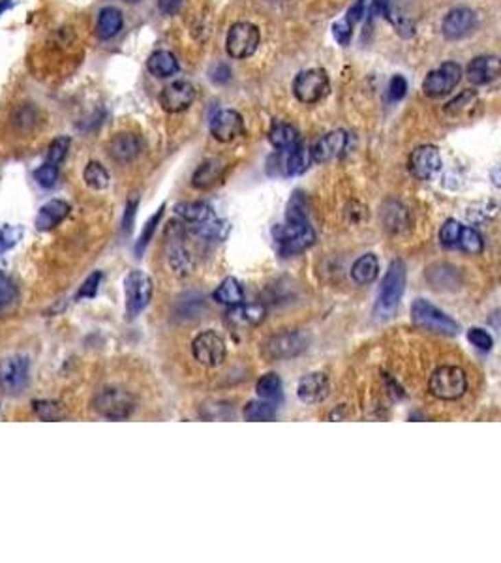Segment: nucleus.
<instances>
[{
  "label": "nucleus",
  "mask_w": 501,
  "mask_h": 563,
  "mask_svg": "<svg viewBox=\"0 0 501 563\" xmlns=\"http://www.w3.org/2000/svg\"><path fill=\"white\" fill-rule=\"evenodd\" d=\"M332 34L336 38V42L340 45H347L351 42V36H353V25L347 21V19H342L338 21L334 27H332Z\"/></svg>",
  "instance_id": "49"
},
{
  "label": "nucleus",
  "mask_w": 501,
  "mask_h": 563,
  "mask_svg": "<svg viewBox=\"0 0 501 563\" xmlns=\"http://www.w3.org/2000/svg\"><path fill=\"white\" fill-rule=\"evenodd\" d=\"M124 25L120 10L113 6L104 8L98 15V23H96V36L100 40H111L119 34L120 28Z\"/></svg>",
  "instance_id": "23"
},
{
  "label": "nucleus",
  "mask_w": 501,
  "mask_h": 563,
  "mask_svg": "<svg viewBox=\"0 0 501 563\" xmlns=\"http://www.w3.org/2000/svg\"><path fill=\"white\" fill-rule=\"evenodd\" d=\"M408 92V81L402 78V76H395L391 79V84H388V96L393 102H398L402 100Z\"/></svg>",
  "instance_id": "50"
},
{
  "label": "nucleus",
  "mask_w": 501,
  "mask_h": 563,
  "mask_svg": "<svg viewBox=\"0 0 501 563\" xmlns=\"http://www.w3.org/2000/svg\"><path fill=\"white\" fill-rule=\"evenodd\" d=\"M171 267L177 271L178 275H190L191 268H194V261H191L190 253L186 252L184 248H175L170 255Z\"/></svg>",
  "instance_id": "43"
},
{
  "label": "nucleus",
  "mask_w": 501,
  "mask_h": 563,
  "mask_svg": "<svg viewBox=\"0 0 501 563\" xmlns=\"http://www.w3.org/2000/svg\"><path fill=\"white\" fill-rule=\"evenodd\" d=\"M107 148H109V156L113 158L115 162L128 163L139 156L143 148V141L139 135L124 132V134L115 135L113 139L109 141Z\"/></svg>",
  "instance_id": "18"
},
{
  "label": "nucleus",
  "mask_w": 501,
  "mask_h": 563,
  "mask_svg": "<svg viewBox=\"0 0 501 563\" xmlns=\"http://www.w3.org/2000/svg\"><path fill=\"white\" fill-rule=\"evenodd\" d=\"M83 179H85L86 186H91L92 190H104L109 184V173L100 162L86 163L85 171H83Z\"/></svg>",
  "instance_id": "34"
},
{
  "label": "nucleus",
  "mask_w": 501,
  "mask_h": 563,
  "mask_svg": "<svg viewBox=\"0 0 501 563\" xmlns=\"http://www.w3.org/2000/svg\"><path fill=\"white\" fill-rule=\"evenodd\" d=\"M406 265L404 261L396 260L388 265V271L382 282V289L375 301L374 317L377 321H385L395 314L398 304L402 301L404 291H406Z\"/></svg>",
  "instance_id": "1"
},
{
  "label": "nucleus",
  "mask_w": 501,
  "mask_h": 563,
  "mask_svg": "<svg viewBox=\"0 0 501 563\" xmlns=\"http://www.w3.org/2000/svg\"><path fill=\"white\" fill-rule=\"evenodd\" d=\"M456 248H460V250H464L467 253H480L482 248H485V242H482V237H480L477 229L464 225L462 233H460L458 242H456Z\"/></svg>",
  "instance_id": "37"
},
{
  "label": "nucleus",
  "mask_w": 501,
  "mask_h": 563,
  "mask_svg": "<svg viewBox=\"0 0 501 563\" xmlns=\"http://www.w3.org/2000/svg\"><path fill=\"white\" fill-rule=\"evenodd\" d=\"M34 411L45 421H57L62 417V409L55 402H34Z\"/></svg>",
  "instance_id": "47"
},
{
  "label": "nucleus",
  "mask_w": 501,
  "mask_h": 563,
  "mask_svg": "<svg viewBox=\"0 0 501 563\" xmlns=\"http://www.w3.org/2000/svg\"><path fill=\"white\" fill-rule=\"evenodd\" d=\"M135 211H137V201H135V199L128 201L126 211H124V218H122V233H124V235H128V233L132 231V227H134Z\"/></svg>",
  "instance_id": "51"
},
{
  "label": "nucleus",
  "mask_w": 501,
  "mask_h": 563,
  "mask_svg": "<svg viewBox=\"0 0 501 563\" xmlns=\"http://www.w3.org/2000/svg\"><path fill=\"white\" fill-rule=\"evenodd\" d=\"M68 214H70V205L66 203L64 199H51L38 211L36 227L40 231H49L53 227H57Z\"/></svg>",
  "instance_id": "21"
},
{
  "label": "nucleus",
  "mask_w": 501,
  "mask_h": 563,
  "mask_svg": "<svg viewBox=\"0 0 501 563\" xmlns=\"http://www.w3.org/2000/svg\"><path fill=\"white\" fill-rule=\"evenodd\" d=\"M296 394H299V400L304 402V404L323 402L329 396V380H327V376L321 372L304 376L303 380L299 381Z\"/></svg>",
  "instance_id": "20"
},
{
  "label": "nucleus",
  "mask_w": 501,
  "mask_h": 563,
  "mask_svg": "<svg viewBox=\"0 0 501 563\" xmlns=\"http://www.w3.org/2000/svg\"><path fill=\"white\" fill-rule=\"evenodd\" d=\"M231 79V70L226 64H216V68L211 71V81L216 84H224Z\"/></svg>",
  "instance_id": "53"
},
{
  "label": "nucleus",
  "mask_w": 501,
  "mask_h": 563,
  "mask_svg": "<svg viewBox=\"0 0 501 563\" xmlns=\"http://www.w3.org/2000/svg\"><path fill=\"white\" fill-rule=\"evenodd\" d=\"M196 233L201 235L203 239L224 240L227 237V233H229V225H227L226 222H222V220L214 218V216H212V218L205 220V222H201V224L196 225Z\"/></svg>",
  "instance_id": "33"
},
{
  "label": "nucleus",
  "mask_w": 501,
  "mask_h": 563,
  "mask_svg": "<svg viewBox=\"0 0 501 563\" xmlns=\"http://www.w3.org/2000/svg\"><path fill=\"white\" fill-rule=\"evenodd\" d=\"M183 6V0H158V8L163 15H175Z\"/></svg>",
  "instance_id": "54"
},
{
  "label": "nucleus",
  "mask_w": 501,
  "mask_h": 563,
  "mask_svg": "<svg viewBox=\"0 0 501 563\" xmlns=\"http://www.w3.org/2000/svg\"><path fill=\"white\" fill-rule=\"evenodd\" d=\"M34 181L42 188H53L58 181V165L45 162L34 171Z\"/></svg>",
  "instance_id": "41"
},
{
  "label": "nucleus",
  "mask_w": 501,
  "mask_h": 563,
  "mask_svg": "<svg viewBox=\"0 0 501 563\" xmlns=\"http://www.w3.org/2000/svg\"><path fill=\"white\" fill-rule=\"evenodd\" d=\"M306 349V338L301 332H282L272 336L265 345V352L270 359H291Z\"/></svg>",
  "instance_id": "16"
},
{
  "label": "nucleus",
  "mask_w": 501,
  "mask_h": 563,
  "mask_svg": "<svg viewBox=\"0 0 501 563\" xmlns=\"http://www.w3.org/2000/svg\"><path fill=\"white\" fill-rule=\"evenodd\" d=\"M255 391H257L261 400H280L282 398V380L276 374H267V376H263L261 380L257 381Z\"/></svg>",
  "instance_id": "32"
},
{
  "label": "nucleus",
  "mask_w": 501,
  "mask_h": 563,
  "mask_svg": "<svg viewBox=\"0 0 501 563\" xmlns=\"http://www.w3.org/2000/svg\"><path fill=\"white\" fill-rule=\"evenodd\" d=\"M70 137H66V135H60V137H55L51 141L49 148H47V162L55 163V165L62 162L70 150Z\"/></svg>",
  "instance_id": "40"
},
{
  "label": "nucleus",
  "mask_w": 501,
  "mask_h": 563,
  "mask_svg": "<svg viewBox=\"0 0 501 563\" xmlns=\"http://www.w3.org/2000/svg\"><path fill=\"white\" fill-rule=\"evenodd\" d=\"M224 171H226V163L222 162L220 158H209L196 169V173L191 176V184L198 190H207V188H211V186L218 183L222 175H224Z\"/></svg>",
  "instance_id": "22"
},
{
  "label": "nucleus",
  "mask_w": 501,
  "mask_h": 563,
  "mask_svg": "<svg viewBox=\"0 0 501 563\" xmlns=\"http://www.w3.org/2000/svg\"><path fill=\"white\" fill-rule=\"evenodd\" d=\"M272 237L283 255L304 252L316 242V231L308 222H288L286 225H276L272 229Z\"/></svg>",
  "instance_id": "2"
},
{
  "label": "nucleus",
  "mask_w": 501,
  "mask_h": 563,
  "mask_svg": "<svg viewBox=\"0 0 501 563\" xmlns=\"http://www.w3.org/2000/svg\"><path fill=\"white\" fill-rule=\"evenodd\" d=\"M191 353L199 365L214 368V366L222 365L226 359V342L214 331H203L194 338Z\"/></svg>",
  "instance_id": "10"
},
{
  "label": "nucleus",
  "mask_w": 501,
  "mask_h": 563,
  "mask_svg": "<svg viewBox=\"0 0 501 563\" xmlns=\"http://www.w3.org/2000/svg\"><path fill=\"white\" fill-rule=\"evenodd\" d=\"M411 319L417 327H421L424 331L436 332V334H447V336H454L458 332V323L447 316L445 312L436 308L424 299H417L411 304Z\"/></svg>",
  "instance_id": "3"
},
{
  "label": "nucleus",
  "mask_w": 501,
  "mask_h": 563,
  "mask_svg": "<svg viewBox=\"0 0 501 563\" xmlns=\"http://www.w3.org/2000/svg\"><path fill=\"white\" fill-rule=\"evenodd\" d=\"M388 12H391V2H388V0H374V4H372V14L387 19Z\"/></svg>",
  "instance_id": "55"
},
{
  "label": "nucleus",
  "mask_w": 501,
  "mask_h": 563,
  "mask_svg": "<svg viewBox=\"0 0 501 563\" xmlns=\"http://www.w3.org/2000/svg\"><path fill=\"white\" fill-rule=\"evenodd\" d=\"M439 169H441V156L434 145H423L411 152L410 171L419 181H430L432 176L438 175Z\"/></svg>",
  "instance_id": "14"
},
{
  "label": "nucleus",
  "mask_w": 501,
  "mask_h": 563,
  "mask_svg": "<svg viewBox=\"0 0 501 563\" xmlns=\"http://www.w3.org/2000/svg\"><path fill=\"white\" fill-rule=\"evenodd\" d=\"M8 8H12V0H0V15L4 14Z\"/></svg>",
  "instance_id": "56"
},
{
  "label": "nucleus",
  "mask_w": 501,
  "mask_h": 563,
  "mask_svg": "<svg viewBox=\"0 0 501 563\" xmlns=\"http://www.w3.org/2000/svg\"><path fill=\"white\" fill-rule=\"evenodd\" d=\"M377 275H380V261H377L374 253L360 255L351 267V278L360 286L372 284L377 278Z\"/></svg>",
  "instance_id": "27"
},
{
  "label": "nucleus",
  "mask_w": 501,
  "mask_h": 563,
  "mask_svg": "<svg viewBox=\"0 0 501 563\" xmlns=\"http://www.w3.org/2000/svg\"><path fill=\"white\" fill-rule=\"evenodd\" d=\"M147 68L156 78H171L178 71V60L171 51H156L148 56Z\"/></svg>",
  "instance_id": "25"
},
{
  "label": "nucleus",
  "mask_w": 501,
  "mask_h": 563,
  "mask_svg": "<svg viewBox=\"0 0 501 563\" xmlns=\"http://www.w3.org/2000/svg\"><path fill=\"white\" fill-rule=\"evenodd\" d=\"M268 141L270 145L276 148V150H290L295 145L301 143V135L296 132L295 128L291 124H286V122H275L270 130H268Z\"/></svg>",
  "instance_id": "24"
},
{
  "label": "nucleus",
  "mask_w": 501,
  "mask_h": 563,
  "mask_svg": "<svg viewBox=\"0 0 501 563\" xmlns=\"http://www.w3.org/2000/svg\"><path fill=\"white\" fill-rule=\"evenodd\" d=\"M312 163V150L306 145H295L293 148H290V154L286 158L283 162V168H286V175L295 176V175H303L306 169L310 168Z\"/></svg>",
  "instance_id": "29"
},
{
  "label": "nucleus",
  "mask_w": 501,
  "mask_h": 563,
  "mask_svg": "<svg viewBox=\"0 0 501 563\" xmlns=\"http://www.w3.org/2000/svg\"><path fill=\"white\" fill-rule=\"evenodd\" d=\"M428 389L439 400H456L467 391L466 372L458 366H441L430 376Z\"/></svg>",
  "instance_id": "4"
},
{
  "label": "nucleus",
  "mask_w": 501,
  "mask_h": 563,
  "mask_svg": "<svg viewBox=\"0 0 501 563\" xmlns=\"http://www.w3.org/2000/svg\"><path fill=\"white\" fill-rule=\"evenodd\" d=\"M462 79V68L456 62H443L432 70L423 81V91L428 98H441L451 94Z\"/></svg>",
  "instance_id": "8"
},
{
  "label": "nucleus",
  "mask_w": 501,
  "mask_h": 563,
  "mask_svg": "<svg viewBox=\"0 0 501 563\" xmlns=\"http://www.w3.org/2000/svg\"><path fill=\"white\" fill-rule=\"evenodd\" d=\"M462 227H464V225L460 224V222H456V220H447L443 224V227H441V231H439V240H441V244L449 248H456V242H458L460 239Z\"/></svg>",
  "instance_id": "42"
},
{
  "label": "nucleus",
  "mask_w": 501,
  "mask_h": 563,
  "mask_svg": "<svg viewBox=\"0 0 501 563\" xmlns=\"http://www.w3.org/2000/svg\"><path fill=\"white\" fill-rule=\"evenodd\" d=\"M23 229L19 225H4L0 227V253L14 248L21 239Z\"/></svg>",
  "instance_id": "44"
},
{
  "label": "nucleus",
  "mask_w": 501,
  "mask_h": 563,
  "mask_svg": "<svg viewBox=\"0 0 501 563\" xmlns=\"http://www.w3.org/2000/svg\"><path fill=\"white\" fill-rule=\"evenodd\" d=\"M265 308L259 306V304H237L233 306V310H229V321L239 327H255L259 325L265 319Z\"/></svg>",
  "instance_id": "26"
},
{
  "label": "nucleus",
  "mask_w": 501,
  "mask_h": 563,
  "mask_svg": "<svg viewBox=\"0 0 501 563\" xmlns=\"http://www.w3.org/2000/svg\"><path fill=\"white\" fill-rule=\"evenodd\" d=\"M100 282H102V273H92V275L83 282V286L79 288L78 295L75 297H78V299H92V297L98 293Z\"/></svg>",
  "instance_id": "48"
},
{
  "label": "nucleus",
  "mask_w": 501,
  "mask_h": 563,
  "mask_svg": "<svg viewBox=\"0 0 501 563\" xmlns=\"http://www.w3.org/2000/svg\"><path fill=\"white\" fill-rule=\"evenodd\" d=\"M275 415V404L268 400H254L244 408V417L248 421H270Z\"/></svg>",
  "instance_id": "35"
},
{
  "label": "nucleus",
  "mask_w": 501,
  "mask_h": 563,
  "mask_svg": "<svg viewBox=\"0 0 501 563\" xmlns=\"http://www.w3.org/2000/svg\"><path fill=\"white\" fill-rule=\"evenodd\" d=\"M288 222H308V201L303 192H295L288 203Z\"/></svg>",
  "instance_id": "36"
},
{
  "label": "nucleus",
  "mask_w": 501,
  "mask_h": 563,
  "mask_svg": "<svg viewBox=\"0 0 501 563\" xmlns=\"http://www.w3.org/2000/svg\"><path fill=\"white\" fill-rule=\"evenodd\" d=\"M30 360L25 355H15L0 366V389L8 394L21 393L29 383Z\"/></svg>",
  "instance_id": "11"
},
{
  "label": "nucleus",
  "mask_w": 501,
  "mask_h": 563,
  "mask_svg": "<svg viewBox=\"0 0 501 563\" xmlns=\"http://www.w3.org/2000/svg\"><path fill=\"white\" fill-rule=\"evenodd\" d=\"M383 220H385V227L388 231L400 233L410 224V214H408V209L398 201H388L383 209Z\"/></svg>",
  "instance_id": "30"
},
{
  "label": "nucleus",
  "mask_w": 501,
  "mask_h": 563,
  "mask_svg": "<svg viewBox=\"0 0 501 563\" xmlns=\"http://www.w3.org/2000/svg\"><path fill=\"white\" fill-rule=\"evenodd\" d=\"M94 409L106 419L120 421L134 413L135 402L132 394L122 389H104L94 398Z\"/></svg>",
  "instance_id": "7"
},
{
  "label": "nucleus",
  "mask_w": 501,
  "mask_h": 563,
  "mask_svg": "<svg viewBox=\"0 0 501 563\" xmlns=\"http://www.w3.org/2000/svg\"><path fill=\"white\" fill-rule=\"evenodd\" d=\"M467 79L473 84H488L500 76V58L496 55L475 56L471 62L467 64Z\"/></svg>",
  "instance_id": "19"
},
{
  "label": "nucleus",
  "mask_w": 501,
  "mask_h": 563,
  "mask_svg": "<svg viewBox=\"0 0 501 563\" xmlns=\"http://www.w3.org/2000/svg\"><path fill=\"white\" fill-rule=\"evenodd\" d=\"M124 297L128 316L141 314L152 299V280L141 271H132L124 280Z\"/></svg>",
  "instance_id": "9"
},
{
  "label": "nucleus",
  "mask_w": 501,
  "mask_h": 563,
  "mask_svg": "<svg viewBox=\"0 0 501 563\" xmlns=\"http://www.w3.org/2000/svg\"><path fill=\"white\" fill-rule=\"evenodd\" d=\"M261 43V34L259 28L254 23L239 21L231 25L229 32H227L226 51L227 55L235 58V60H244L248 56H252Z\"/></svg>",
  "instance_id": "5"
},
{
  "label": "nucleus",
  "mask_w": 501,
  "mask_h": 563,
  "mask_svg": "<svg viewBox=\"0 0 501 563\" xmlns=\"http://www.w3.org/2000/svg\"><path fill=\"white\" fill-rule=\"evenodd\" d=\"M364 15H366V0H357L355 6L349 8L346 19L351 23V25H355V23H359Z\"/></svg>",
  "instance_id": "52"
},
{
  "label": "nucleus",
  "mask_w": 501,
  "mask_h": 563,
  "mask_svg": "<svg viewBox=\"0 0 501 563\" xmlns=\"http://www.w3.org/2000/svg\"><path fill=\"white\" fill-rule=\"evenodd\" d=\"M175 214L180 216L186 222L191 224H201L205 220L212 218L214 212H212L211 205L203 203V201H183V203L175 205Z\"/></svg>",
  "instance_id": "28"
},
{
  "label": "nucleus",
  "mask_w": 501,
  "mask_h": 563,
  "mask_svg": "<svg viewBox=\"0 0 501 563\" xmlns=\"http://www.w3.org/2000/svg\"><path fill=\"white\" fill-rule=\"evenodd\" d=\"M329 76L321 68H310L301 71L293 81V94L301 104H318L329 94Z\"/></svg>",
  "instance_id": "6"
},
{
  "label": "nucleus",
  "mask_w": 501,
  "mask_h": 563,
  "mask_svg": "<svg viewBox=\"0 0 501 563\" xmlns=\"http://www.w3.org/2000/svg\"><path fill=\"white\" fill-rule=\"evenodd\" d=\"M475 27H477V14L471 8H454L445 15L441 32L447 40L456 42L471 34Z\"/></svg>",
  "instance_id": "12"
},
{
  "label": "nucleus",
  "mask_w": 501,
  "mask_h": 563,
  "mask_svg": "<svg viewBox=\"0 0 501 563\" xmlns=\"http://www.w3.org/2000/svg\"><path fill=\"white\" fill-rule=\"evenodd\" d=\"M15 297H17V289H15L14 280L0 271V310L14 303Z\"/></svg>",
  "instance_id": "45"
},
{
  "label": "nucleus",
  "mask_w": 501,
  "mask_h": 563,
  "mask_svg": "<svg viewBox=\"0 0 501 563\" xmlns=\"http://www.w3.org/2000/svg\"><path fill=\"white\" fill-rule=\"evenodd\" d=\"M196 89L188 81H175L160 92V106L167 113H183L194 104Z\"/></svg>",
  "instance_id": "15"
},
{
  "label": "nucleus",
  "mask_w": 501,
  "mask_h": 563,
  "mask_svg": "<svg viewBox=\"0 0 501 563\" xmlns=\"http://www.w3.org/2000/svg\"><path fill=\"white\" fill-rule=\"evenodd\" d=\"M467 340H469L477 349H480V352H490L492 345H494L492 336H490L485 329H480V327H473V329H469V331H467Z\"/></svg>",
  "instance_id": "46"
},
{
  "label": "nucleus",
  "mask_w": 501,
  "mask_h": 563,
  "mask_svg": "<svg viewBox=\"0 0 501 563\" xmlns=\"http://www.w3.org/2000/svg\"><path fill=\"white\" fill-rule=\"evenodd\" d=\"M214 301H218L220 304H226V306H237L242 304L244 301V291L242 286L237 278H226L218 286V289L214 291Z\"/></svg>",
  "instance_id": "31"
},
{
  "label": "nucleus",
  "mask_w": 501,
  "mask_h": 563,
  "mask_svg": "<svg viewBox=\"0 0 501 563\" xmlns=\"http://www.w3.org/2000/svg\"><path fill=\"white\" fill-rule=\"evenodd\" d=\"M475 102H477V94H475V92L473 91L462 92L460 96L451 100V102L445 106V113H447V115H451V117H460V115H464V113L471 111V107L475 106Z\"/></svg>",
  "instance_id": "38"
},
{
  "label": "nucleus",
  "mask_w": 501,
  "mask_h": 563,
  "mask_svg": "<svg viewBox=\"0 0 501 563\" xmlns=\"http://www.w3.org/2000/svg\"><path fill=\"white\" fill-rule=\"evenodd\" d=\"M124 2H128V4H135V2H141V0H124Z\"/></svg>",
  "instance_id": "57"
},
{
  "label": "nucleus",
  "mask_w": 501,
  "mask_h": 563,
  "mask_svg": "<svg viewBox=\"0 0 501 563\" xmlns=\"http://www.w3.org/2000/svg\"><path fill=\"white\" fill-rule=\"evenodd\" d=\"M244 132L242 115L235 109H222L211 120V134L220 143H231Z\"/></svg>",
  "instance_id": "13"
},
{
  "label": "nucleus",
  "mask_w": 501,
  "mask_h": 563,
  "mask_svg": "<svg viewBox=\"0 0 501 563\" xmlns=\"http://www.w3.org/2000/svg\"><path fill=\"white\" fill-rule=\"evenodd\" d=\"M346 145L347 134L344 130L329 132L316 143V147L312 148V160L318 163L332 162V160L342 156V152L346 150Z\"/></svg>",
  "instance_id": "17"
},
{
  "label": "nucleus",
  "mask_w": 501,
  "mask_h": 563,
  "mask_svg": "<svg viewBox=\"0 0 501 563\" xmlns=\"http://www.w3.org/2000/svg\"><path fill=\"white\" fill-rule=\"evenodd\" d=\"M162 216H163V205L154 212V214H152V216H150V218L147 220V224H145V227H143L141 237H139V240L135 242V253H137V255H141V253L145 252V248L148 246V242L152 240L156 227H158V224H160Z\"/></svg>",
  "instance_id": "39"
}]
</instances>
